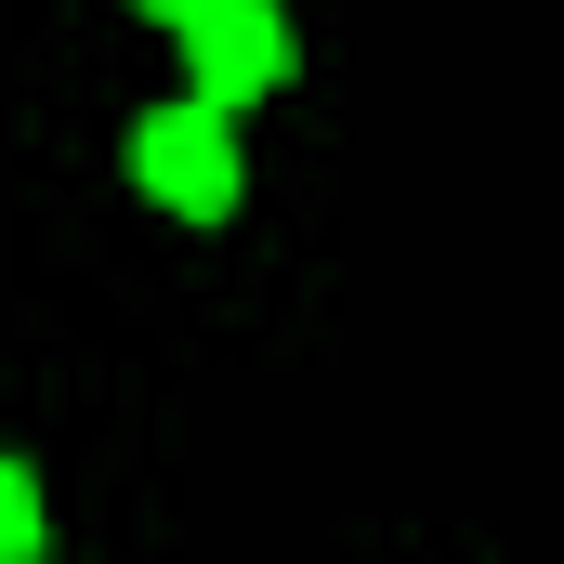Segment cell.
<instances>
[{"label":"cell","mask_w":564,"mask_h":564,"mask_svg":"<svg viewBox=\"0 0 564 564\" xmlns=\"http://www.w3.org/2000/svg\"><path fill=\"white\" fill-rule=\"evenodd\" d=\"M132 184L158 197V210H184V224H224L237 210V132H224V106H158V119H132Z\"/></svg>","instance_id":"cell-1"},{"label":"cell","mask_w":564,"mask_h":564,"mask_svg":"<svg viewBox=\"0 0 564 564\" xmlns=\"http://www.w3.org/2000/svg\"><path fill=\"white\" fill-rule=\"evenodd\" d=\"M184 53H197V106H250V93L289 79V13L276 0H197Z\"/></svg>","instance_id":"cell-2"},{"label":"cell","mask_w":564,"mask_h":564,"mask_svg":"<svg viewBox=\"0 0 564 564\" xmlns=\"http://www.w3.org/2000/svg\"><path fill=\"white\" fill-rule=\"evenodd\" d=\"M40 539H53V512H40V473H26V459H0V564H40Z\"/></svg>","instance_id":"cell-3"},{"label":"cell","mask_w":564,"mask_h":564,"mask_svg":"<svg viewBox=\"0 0 564 564\" xmlns=\"http://www.w3.org/2000/svg\"><path fill=\"white\" fill-rule=\"evenodd\" d=\"M132 13H158V26H184V13H197V0H132Z\"/></svg>","instance_id":"cell-4"}]
</instances>
